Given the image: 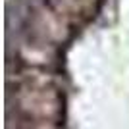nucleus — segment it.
I'll list each match as a JSON object with an SVG mask.
<instances>
[{"mask_svg":"<svg viewBox=\"0 0 129 129\" xmlns=\"http://www.w3.org/2000/svg\"><path fill=\"white\" fill-rule=\"evenodd\" d=\"M46 2L62 17H66L73 25H79L96 14L100 0H46Z\"/></svg>","mask_w":129,"mask_h":129,"instance_id":"obj_1","label":"nucleus"}]
</instances>
